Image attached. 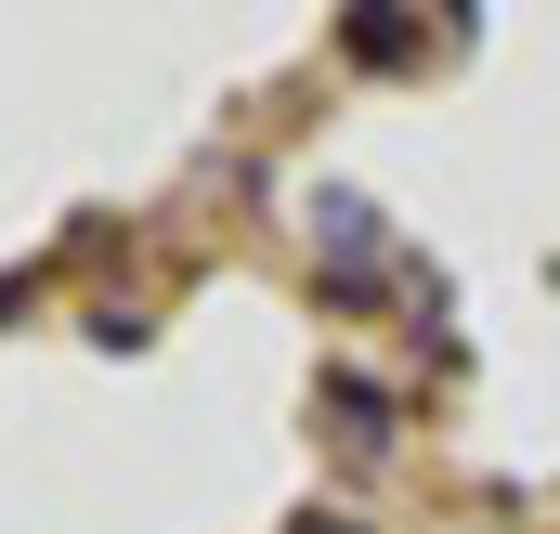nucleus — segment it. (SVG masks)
<instances>
[{"instance_id": "1", "label": "nucleus", "mask_w": 560, "mask_h": 534, "mask_svg": "<svg viewBox=\"0 0 560 534\" xmlns=\"http://www.w3.org/2000/svg\"><path fill=\"white\" fill-rule=\"evenodd\" d=\"M418 53V26H392V13H352V66H405Z\"/></svg>"}, {"instance_id": "2", "label": "nucleus", "mask_w": 560, "mask_h": 534, "mask_svg": "<svg viewBox=\"0 0 560 534\" xmlns=\"http://www.w3.org/2000/svg\"><path fill=\"white\" fill-rule=\"evenodd\" d=\"M326 404H339V417H365V443H378V417H392V392H378V379H352V365L326 379Z\"/></svg>"}, {"instance_id": "3", "label": "nucleus", "mask_w": 560, "mask_h": 534, "mask_svg": "<svg viewBox=\"0 0 560 534\" xmlns=\"http://www.w3.org/2000/svg\"><path fill=\"white\" fill-rule=\"evenodd\" d=\"M287 534H365V522H339V509H313V522H287Z\"/></svg>"}]
</instances>
